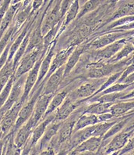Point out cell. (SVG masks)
Listing matches in <instances>:
<instances>
[{"label":"cell","instance_id":"7bdbcfd3","mask_svg":"<svg viewBox=\"0 0 134 155\" xmlns=\"http://www.w3.org/2000/svg\"><path fill=\"white\" fill-rule=\"evenodd\" d=\"M133 72H134V64H130V65H129V66H127L125 70H123V74H122L121 77H120V78L119 79V81H117V83L122 84V82H123V81H124V80L126 79L129 75H130L132 73H133Z\"/></svg>","mask_w":134,"mask_h":155},{"label":"cell","instance_id":"5b68a950","mask_svg":"<svg viewBox=\"0 0 134 155\" xmlns=\"http://www.w3.org/2000/svg\"><path fill=\"white\" fill-rule=\"evenodd\" d=\"M23 105V103L20 100L2 117L0 121V140L7 136L13 132Z\"/></svg>","mask_w":134,"mask_h":155},{"label":"cell","instance_id":"2e32d148","mask_svg":"<svg viewBox=\"0 0 134 155\" xmlns=\"http://www.w3.org/2000/svg\"><path fill=\"white\" fill-rule=\"evenodd\" d=\"M76 47H66L64 49H62L60 51H59L57 53H55V57L53 58L52 62H51V67L49 69V71L48 73L47 76L44 79V81H46V80L54 72L56 71L58 69H59L62 67H64L66 64L67 63L69 60V57H70L71 53L73 52Z\"/></svg>","mask_w":134,"mask_h":155},{"label":"cell","instance_id":"f907efd6","mask_svg":"<svg viewBox=\"0 0 134 155\" xmlns=\"http://www.w3.org/2000/svg\"><path fill=\"white\" fill-rule=\"evenodd\" d=\"M126 34H127V35H134V30L132 31H129V32H126Z\"/></svg>","mask_w":134,"mask_h":155},{"label":"cell","instance_id":"4fadbf2b","mask_svg":"<svg viewBox=\"0 0 134 155\" xmlns=\"http://www.w3.org/2000/svg\"><path fill=\"white\" fill-rule=\"evenodd\" d=\"M100 87L101 85L97 83L86 82L70 94L76 101L82 104L91 99Z\"/></svg>","mask_w":134,"mask_h":155},{"label":"cell","instance_id":"c3c4849f","mask_svg":"<svg viewBox=\"0 0 134 155\" xmlns=\"http://www.w3.org/2000/svg\"><path fill=\"white\" fill-rule=\"evenodd\" d=\"M130 64H134V52L131 54V57L128 59V66Z\"/></svg>","mask_w":134,"mask_h":155},{"label":"cell","instance_id":"cb8c5ba5","mask_svg":"<svg viewBox=\"0 0 134 155\" xmlns=\"http://www.w3.org/2000/svg\"><path fill=\"white\" fill-rule=\"evenodd\" d=\"M79 9H80V5H79V1H73L70 6V10H68L67 13L65 16L62 24L60 27L59 31L57 35V38H59V35L63 32V31L66 28V27L68 26L70 24H71L73 21L76 19L78 13H79Z\"/></svg>","mask_w":134,"mask_h":155},{"label":"cell","instance_id":"d4e9b609","mask_svg":"<svg viewBox=\"0 0 134 155\" xmlns=\"http://www.w3.org/2000/svg\"><path fill=\"white\" fill-rule=\"evenodd\" d=\"M101 123L98 115L90 114H83L76 122L73 132L78 131L79 129H85L87 127L95 125L97 124Z\"/></svg>","mask_w":134,"mask_h":155},{"label":"cell","instance_id":"ab89813d","mask_svg":"<svg viewBox=\"0 0 134 155\" xmlns=\"http://www.w3.org/2000/svg\"><path fill=\"white\" fill-rule=\"evenodd\" d=\"M129 85H126V84H119L115 83L114 85H112L111 86L108 87V89H106L105 90H104L102 93H101L100 94L97 95L95 97H101V96H103V95L109 94V93H120V92H123V90H125L126 89L129 87Z\"/></svg>","mask_w":134,"mask_h":155},{"label":"cell","instance_id":"9c48e42d","mask_svg":"<svg viewBox=\"0 0 134 155\" xmlns=\"http://www.w3.org/2000/svg\"><path fill=\"white\" fill-rule=\"evenodd\" d=\"M46 53H44L42 55V57H40L38 62L36 63V64L34 65V68L28 72V74H26V81H25L24 85V91H23V94L21 98V101L24 104L26 100H28L30 94L32 92L33 89L34 88L35 85H36L37 81H38V75H39V71L40 67L42 64V62L43 61L44 57H45Z\"/></svg>","mask_w":134,"mask_h":155},{"label":"cell","instance_id":"9f6ffc18","mask_svg":"<svg viewBox=\"0 0 134 155\" xmlns=\"http://www.w3.org/2000/svg\"><path fill=\"white\" fill-rule=\"evenodd\" d=\"M129 155H130V154H129Z\"/></svg>","mask_w":134,"mask_h":155},{"label":"cell","instance_id":"7a4b0ae2","mask_svg":"<svg viewBox=\"0 0 134 155\" xmlns=\"http://www.w3.org/2000/svg\"><path fill=\"white\" fill-rule=\"evenodd\" d=\"M45 83V81H42V83L38 86V89L36 90H34L33 93H30L28 100L23 104V107L20 109V111L19 115H18V118H17V121L16 122V125L13 128L12 133H17L18 129L23 126L25 123L31 117L33 113H34L37 100H38V97L42 95Z\"/></svg>","mask_w":134,"mask_h":155},{"label":"cell","instance_id":"ffe728a7","mask_svg":"<svg viewBox=\"0 0 134 155\" xmlns=\"http://www.w3.org/2000/svg\"><path fill=\"white\" fill-rule=\"evenodd\" d=\"M34 129V127L28 120L23 126L18 129L14 137V143L17 148L23 150L26 143L30 140Z\"/></svg>","mask_w":134,"mask_h":155},{"label":"cell","instance_id":"7402d4cb","mask_svg":"<svg viewBox=\"0 0 134 155\" xmlns=\"http://www.w3.org/2000/svg\"><path fill=\"white\" fill-rule=\"evenodd\" d=\"M95 125L87 127L85 129H79L73 133L72 136L70 138V142L73 150L87 139L91 138L92 136L93 132L95 130Z\"/></svg>","mask_w":134,"mask_h":155},{"label":"cell","instance_id":"52a82bcc","mask_svg":"<svg viewBox=\"0 0 134 155\" xmlns=\"http://www.w3.org/2000/svg\"><path fill=\"white\" fill-rule=\"evenodd\" d=\"M62 1H58L55 2L51 10H48V8L46 9L45 14L43 18L42 23V35H46L55 26L61 24L62 25V19L60 15V5Z\"/></svg>","mask_w":134,"mask_h":155},{"label":"cell","instance_id":"5bb4252c","mask_svg":"<svg viewBox=\"0 0 134 155\" xmlns=\"http://www.w3.org/2000/svg\"><path fill=\"white\" fill-rule=\"evenodd\" d=\"M126 35H127L126 33L120 32V31H114L108 34H104L93 40L91 42H89V49H91L93 50L102 49V48L106 47L107 45L114 43L116 41H119L123 36Z\"/></svg>","mask_w":134,"mask_h":155},{"label":"cell","instance_id":"f35d334b","mask_svg":"<svg viewBox=\"0 0 134 155\" xmlns=\"http://www.w3.org/2000/svg\"><path fill=\"white\" fill-rule=\"evenodd\" d=\"M134 22V16H129V17H122L120 19L115 21V22H112L109 26L106 28V31H109L111 29H115L119 27L123 26V25H126L129 23Z\"/></svg>","mask_w":134,"mask_h":155},{"label":"cell","instance_id":"8fae6325","mask_svg":"<svg viewBox=\"0 0 134 155\" xmlns=\"http://www.w3.org/2000/svg\"><path fill=\"white\" fill-rule=\"evenodd\" d=\"M57 43H58V38H56V39L53 42V43L50 45V47H49L47 53H46L45 57H44L43 61H42V64H41V67H40L39 75H38V81H37L36 85H35V86H34V88L33 89L31 93H33L34 90H36V89H38V86L42 83V81H44V79H45L46 76H47L48 73L49 71V69H50V67H51L53 58H54V57H55V51Z\"/></svg>","mask_w":134,"mask_h":155},{"label":"cell","instance_id":"60d3db41","mask_svg":"<svg viewBox=\"0 0 134 155\" xmlns=\"http://www.w3.org/2000/svg\"><path fill=\"white\" fill-rule=\"evenodd\" d=\"M133 150H134V136L129 140L126 145L124 147H123L121 150H119V153L118 155H125V154H126V153H130V152L133 151Z\"/></svg>","mask_w":134,"mask_h":155},{"label":"cell","instance_id":"1f68e13d","mask_svg":"<svg viewBox=\"0 0 134 155\" xmlns=\"http://www.w3.org/2000/svg\"><path fill=\"white\" fill-rule=\"evenodd\" d=\"M15 134L16 133H11L8 136V140L3 155H21L22 149L17 148L14 143Z\"/></svg>","mask_w":134,"mask_h":155},{"label":"cell","instance_id":"d590c367","mask_svg":"<svg viewBox=\"0 0 134 155\" xmlns=\"http://www.w3.org/2000/svg\"><path fill=\"white\" fill-rule=\"evenodd\" d=\"M123 71H121L119 72H115V74H111V75L108 78V79H107V81H104V83L101 85V87L99 88V89L97 91L92 97H95V96H97V95L98 94H100V93H102L103 91L105 90L106 89H108V87L111 86V85H114L115 83H117V81H119V79L120 78V77H121L122 74H123ZM92 97H91V98H92Z\"/></svg>","mask_w":134,"mask_h":155},{"label":"cell","instance_id":"8d00e7d4","mask_svg":"<svg viewBox=\"0 0 134 155\" xmlns=\"http://www.w3.org/2000/svg\"><path fill=\"white\" fill-rule=\"evenodd\" d=\"M14 81H15V78H14V74H13L10 79V81H9V82L6 84V86L4 87V89H2V91L0 93V109L2 107V106L5 104L6 100H8V98L10 97L12 88H13V84H14Z\"/></svg>","mask_w":134,"mask_h":155},{"label":"cell","instance_id":"6da1fadb","mask_svg":"<svg viewBox=\"0 0 134 155\" xmlns=\"http://www.w3.org/2000/svg\"><path fill=\"white\" fill-rule=\"evenodd\" d=\"M85 109L86 108L84 107L77 108L67 119L62 121L59 132L54 136V138L51 140V143L48 146L54 148L56 152L58 151L62 144L66 143L71 137L73 133L76 122L78 118L83 114Z\"/></svg>","mask_w":134,"mask_h":155},{"label":"cell","instance_id":"484cf974","mask_svg":"<svg viewBox=\"0 0 134 155\" xmlns=\"http://www.w3.org/2000/svg\"><path fill=\"white\" fill-rule=\"evenodd\" d=\"M69 95V91L64 89V90L61 91L60 93H55L54 96H53L52 99L49 103L48 107L47 109V111H46L45 114V117H46L47 116L50 115L51 114L55 113L56 111V110L59 107L63 104V102L65 101L66 98L67 97V96Z\"/></svg>","mask_w":134,"mask_h":155},{"label":"cell","instance_id":"e575fe53","mask_svg":"<svg viewBox=\"0 0 134 155\" xmlns=\"http://www.w3.org/2000/svg\"><path fill=\"white\" fill-rule=\"evenodd\" d=\"M101 4V1H97V0H90V1H86L84 2L82 7L79 9V13H78L76 20H79L84 15L87 14L90 12L95 10L97 7Z\"/></svg>","mask_w":134,"mask_h":155},{"label":"cell","instance_id":"7c38bea8","mask_svg":"<svg viewBox=\"0 0 134 155\" xmlns=\"http://www.w3.org/2000/svg\"><path fill=\"white\" fill-rule=\"evenodd\" d=\"M79 102L76 101L71 95H68L63 104L55 112V121H64L70 117L78 107Z\"/></svg>","mask_w":134,"mask_h":155},{"label":"cell","instance_id":"4316f807","mask_svg":"<svg viewBox=\"0 0 134 155\" xmlns=\"http://www.w3.org/2000/svg\"><path fill=\"white\" fill-rule=\"evenodd\" d=\"M15 71L13 61H7L5 66L0 70V93L14 74Z\"/></svg>","mask_w":134,"mask_h":155},{"label":"cell","instance_id":"d6a6232c","mask_svg":"<svg viewBox=\"0 0 134 155\" xmlns=\"http://www.w3.org/2000/svg\"><path fill=\"white\" fill-rule=\"evenodd\" d=\"M117 121H118L115 120V121H106V122H101L99 123V124H97L95 126V130L93 132L92 136H96V137H101V138H103L104 135L107 133V132Z\"/></svg>","mask_w":134,"mask_h":155},{"label":"cell","instance_id":"11a10c76","mask_svg":"<svg viewBox=\"0 0 134 155\" xmlns=\"http://www.w3.org/2000/svg\"><path fill=\"white\" fill-rule=\"evenodd\" d=\"M130 155H134V150H133V151H132V153H131Z\"/></svg>","mask_w":134,"mask_h":155},{"label":"cell","instance_id":"ee69618b","mask_svg":"<svg viewBox=\"0 0 134 155\" xmlns=\"http://www.w3.org/2000/svg\"><path fill=\"white\" fill-rule=\"evenodd\" d=\"M38 155H56V151L54 148L48 146L47 148L40 152Z\"/></svg>","mask_w":134,"mask_h":155},{"label":"cell","instance_id":"ba28073f","mask_svg":"<svg viewBox=\"0 0 134 155\" xmlns=\"http://www.w3.org/2000/svg\"><path fill=\"white\" fill-rule=\"evenodd\" d=\"M126 42L127 39L126 38L116 41L111 45H107L106 47L98 49V50H94L91 53V57L94 61H108L112 58L116 53H119Z\"/></svg>","mask_w":134,"mask_h":155},{"label":"cell","instance_id":"b9f144b4","mask_svg":"<svg viewBox=\"0 0 134 155\" xmlns=\"http://www.w3.org/2000/svg\"><path fill=\"white\" fill-rule=\"evenodd\" d=\"M73 1H62L60 5V15L62 21H63L65 16L67 13L68 10H70V6L72 5Z\"/></svg>","mask_w":134,"mask_h":155},{"label":"cell","instance_id":"e0dca14e","mask_svg":"<svg viewBox=\"0 0 134 155\" xmlns=\"http://www.w3.org/2000/svg\"><path fill=\"white\" fill-rule=\"evenodd\" d=\"M62 121H54L51 124H49V125L47 127V129H46L45 132L44 133L43 136L39 140V142L34 146V147L36 148L38 153H40L43 150H45V148H47L48 147V145L51 143V140L54 138V136L59 132L61 125H62Z\"/></svg>","mask_w":134,"mask_h":155},{"label":"cell","instance_id":"f6af8a7d","mask_svg":"<svg viewBox=\"0 0 134 155\" xmlns=\"http://www.w3.org/2000/svg\"><path fill=\"white\" fill-rule=\"evenodd\" d=\"M32 145L30 144V140H28V142L26 143V144L25 145L24 147L22 150V153H21V155H30V150L32 149Z\"/></svg>","mask_w":134,"mask_h":155},{"label":"cell","instance_id":"30bf717a","mask_svg":"<svg viewBox=\"0 0 134 155\" xmlns=\"http://www.w3.org/2000/svg\"><path fill=\"white\" fill-rule=\"evenodd\" d=\"M54 95H43L42 94L38 97L35 104L34 113L29 121L31 122L33 126L35 128L42 120L44 119L47 109L48 107L49 103L52 99Z\"/></svg>","mask_w":134,"mask_h":155},{"label":"cell","instance_id":"bcb514c9","mask_svg":"<svg viewBox=\"0 0 134 155\" xmlns=\"http://www.w3.org/2000/svg\"><path fill=\"white\" fill-rule=\"evenodd\" d=\"M134 83V72L132 73L130 75H129L128 77L124 80V81L122 82V84H126V85H130Z\"/></svg>","mask_w":134,"mask_h":155},{"label":"cell","instance_id":"8992f818","mask_svg":"<svg viewBox=\"0 0 134 155\" xmlns=\"http://www.w3.org/2000/svg\"><path fill=\"white\" fill-rule=\"evenodd\" d=\"M26 74H24V75H23L22 77L18 78V79L15 80V81H14L11 93L10 94V97H9L8 100H6L5 104L2 106V107L0 109V121H1L4 114L8 110H10L22 98L23 91H24V85L25 81H26Z\"/></svg>","mask_w":134,"mask_h":155},{"label":"cell","instance_id":"836d02e7","mask_svg":"<svg viewBox=\"0 0 134 155\" xmlns=\"http://www.w3.org/2000/svg\"><path fill=\"white\" fill-rule=\"evenodd\" d=\"M129 117L126 118V119H123L120 121H117L115 123L113 126L111 127V129L107 132L105 135L104 136V137L102 138V141H106V140H108L115 136V135H117L118 133H119L123 129L124 126L127 124V121H128Z\"/></svg>","mask_w":134,"mask_h":155},{"label":"cell","instance_id":"9a60e30c","mask_svg":"<svg viewBox=\"0 0 134 155\" xmlns=\"http://www.w3.org/2000/svg\"><path fill=\"white\" fill-rule=\"evenodd\" d=\"M64 71L65 66L62 67L46 80L42 94L55 95L56 93L62 79H64Z\"/></svg>","mask_w":134,"mask_h":155},{"label":"cell","instance_id":"ac0fdd59","mask_svg":"<svg viewBox=\"0 0 134 155\" xmlns=\"http://www.w3.org/2000/svg\"><path fill=\"white\" fill-rule=\"evenodd\" d=\"M23 5L22 1H11L10 7L6 11V14L4 16L3 20L1 23L0 26V38H2V35L5 34L8 28L12 25L13 22V20L15 18V16L20 8Z\"/></svg>","mask_w":134,"mask_h":155},{"label":"cell","instance_id":"db71d44e","mask_svg":"<svg viewBox=\"0 0 134 155\" xmlns=\"http://www.w3.org/2000/svg\"><path fill=\"white\" fill-rule=\"evenodd\" d=\"M96 155H101V153H99V152H97Z\"/></svg>","mask_w":134,"mask_h":155},{"label":"cell","instance_id":"f546056e","mask_svg":"<svg viewBox=\"0 0 134 155\" xmlns=\"http://www.w3.org/2000/svg\"><path fill=\"white\" fill-rule=\"evenodd\" d=\"M134 52V46L132 43H129V42H126V45L123 47V49L115 54L113 57L108 61H107L108 64H116V63H119L124 58H126L130 54H132V53Z\"/></svg>","mask_w":134,"mask_h":155},{"label":"cell","instance_id":"681fc988","mask_svg":"<svg viewBox=\"0 0 134 155\" xmlns=\"http://www.w3.org/2000/svg\"><path fill=\"white\" fill-rule=\"evenodd\" d=\"M97 153H91V152H80L77 155H96Z\"/></svg>","mask_w":134,"mask_h":155},{"label":"cell","instance_id":"816d5d0a","mask_svg":"<svg viewBox=\"0 0 134 155\" xmlns=\"http://www.w3.org/2000/svg\"><path fill=\"white\" fill-rule=\"evenodd\" d=\"M119 151H117V152H114V153H111V154H108V155H118V154H119Z\"/></svg>","mask_w":134,"mask_h":155},{"label":"cell","instance_id":"f5cc1de1","mask_svg":"<svg viewBox=\"0 0 134 155\" xmlns=\"http://www.w3.org/2000/svg\"><path fill=\"white\" fill-rule=\"evenodd\" d=\"M131 43H132V45H133V46H134V39H133V40H132V42H131Z\"/></svg>","mask_w":134,"mask_h":155},{"label":"cell","instance_id":"f1b7e54d","mask_svg":"<svg viewBox=\"0 0 134 155\" xmlns=\"http://www.w3.org/2000/svg\"><path fill=\"white\" fill-rule=\"evenodd\" d=\"M134 108V101L130 102H119L117 104H114L110 107L109 113H111L114 117L122 115L123 114L126 113L129 110Z\"/></svg>","mask_w":134,"mask_h":155},{"label":"cell","instance_id":"603a6c76","mask_svg":"<svg viewBox=\"0 0 134 155\" xmlns=\"http://www.w3.org/2000/svg\"><path fill=\"white\" fill-rule=\"evenodd\" d=\"M102 143L101 137H96L91 136V138L87 139L84 142L79 144L78 147L75 148L78 153L80 152H91V153H97L100 150Z\"/></svg>","mask_w":134,"mask_h":155},{"label":"cell","instance_id":"4dcf8cb0","mask_svg":"<svg viewBox=\"0 0 134 155\" xmlns=\"http://www.w3.org/2000/svg\"><path fill=\"white\" fill-rule=\"evenodd\" d=\"M129 16H134V5L132 3L126 2L124 5H122L118 9L117 11H115V13L111 18V21L115 19L119 20L122 17H129Z\"/></svg>","mask_w":134,"mask_h":155},{"label":"cell","instance_id":"3957f363","mask_svg":"<svg viewBox=\"0 0 134 155\" xmlns=\"http://www.w3.org/2000/svg\"><path fill=\"white\" fill-rule=\"evenodd\" d=\"M44 53H47L44 50V48H38L28 53H26L20 61V64L14 73L15 80L18 79L24 74H28L31 69L36 64V63L42 57Z\"/></svg>","mask_w":134,"mask_h":155},{"label":"cell","instance_id":"83f0119b","mask_svg":"<svg viewBox=\"0 0 134 155\" xmlns=\"http://www.w3.org/2000/svg\"><path fill=\"white\" fill-rule=\"evenodd\" d=\"M114 104L112 103H91L86 108L83 114H90L95 115H101L103 114L109 112V109Z\"/></svg>","mask_w":134,"mask_h":155},{"label":"cell","instance_id":"277c9868","mask_svg":"<svg viewBox=\"0 0 134 155\" xmlns=\"http://www.w3.org/2000/svg\"><path fill=\"white\" fill-rule=\"evenodd\" d=\"M134 130H125L120 132L110 139L108 143L101 146L100 150L98 152L101 155H108L114 152L121 150L126 145L129 140L130 139Z\"/></svg>","mask_w":134,"mask_h":155},{"label":"cell","instance_id":"d6986e66","mask_svg":"<svg viewBox=\"0 0 134 155\" xmlns=\"http://www.w3.org/2000/svg\"><path fill=\"white\" fill-rule=\"evenodd\" d=\"M89 49V43L88 42H83V43L80 44V45H77L75 48L70 57H69V60L67 63L65 65V71H64V78L67 76L70 75V72L72 71L73 69L75 68L78 61H79V59L81 58L82 55L83 53Z\"/></svg>","mask_w":134,"mask_h":155},{"label":"cell","instance_id":"44dd1931","mask_svg":"<svg viewBox=\"0 0 134 155\" xmlns=\"http://www.w3.org/2000/svg\"><path fill=\"white\" fill-rule=\"evenodd\" d=\"M54 120H55V113L51 114L50 115L45 117L34 128V130H33L32 134H31V136H30V143L32 145V147H34V146L39 142V140H41V138L43 136L44 133L45 132L47 127L48 126L49 124H51L52 121H54Z\"/></svg>","mask_w":134,"mask_h":155},{"label":"cell","instance_id":"74e56055","mask_svg":"<svg viewBox=\"0 0 134 155\" xmlns=\"http://www.w3.org/2000/svg\"><path fill=\"white\" fill-rule=\"evenodd\" d=\"M15 31V28H14L13 25H12L11 26L8 28V30L6 31V32H5V34L2 35V38H0V56H1V54L2 53V52L5 50V49L6 48L8 44L10 43L12 35H13V34L14 33Z\"/></svg>","mask_w":134,"mask_h":155},{"label":"cell","instance_id":"7dc6e473","mask_svg":"<svg viewBox=\"0 0 134 155\" xmlns=\"http://www.w3.org/2000/svg\"><path fill=\"white\" fill-rule=\"evenodd\" d=\"M132 98H134V89L133 90L131 91L130 93H126V95H124V96H123V97L120 99V100H129V99H132Z\"/></svg>","mask_w":134,"mask_h":155}]
</instances>
